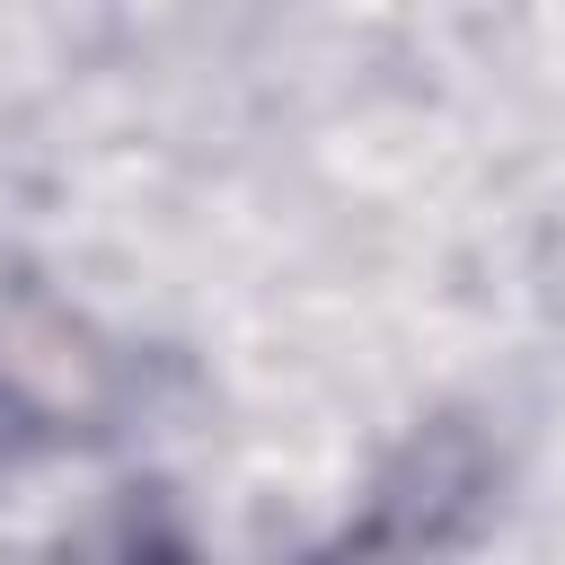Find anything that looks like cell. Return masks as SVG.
I'll list each match as a JSON object with an SVG mask.
<instances>
[{"label": "cell", "mask_w": 565, "mask_h": 565, "mask_svg": "<svg viewBox=\"0 0 565 565\" xmlns=\"http://www.w3.org/2000/svg\"><path fill=\"white\" fill-rule=\"evenodd\" d=\"M477 486H486V450H477L468 433H433V441H415L406 468L380 486V521L362 530V547H424V539H450L441 512L477 503Z\"/></svg>", "instance_id": "cell-1"}]
</instances>
